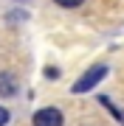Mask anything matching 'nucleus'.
I'll use <instances>...</instances> for the list:
<instances>
[{"instance_id":"20e7f679","label":"nucleus","mask_w":124,"mask_h":126,"mask_svg":"<svg viewBox=\"0 0 124 126\" xmlns=\"http://www.w3.org/2000/svg\"><path fill=\"white\" fill-rule=\"evenodd\" d=\"M56 6H62V9H76V6H82L85 0H54Z\"/></svg>"},{"instance_id":"f03ea898","label":"nucleus","mask_w":124,"mask_h":126,"mask_svg":"<svg viewBox=\"0 0 124 126\" xmlns=\"http://www.w3.org/2000/svg\"><path fill=\"white\" fill-rule=\"evenodd\" d=\"M34 126H62V112L56 107H42L34 112Z\"/></svg>"},{"instance_id":"f257e3e1","label":"nucleus","mask_w":124,"mask_h":126,"mask_svg":"<svg viewBox=\"0 0 124 126\" xmlns=\"http://www.w3.org/2000/svg\"><path fill=\"white\" fill-rule=\"evenodd\" d=\"M104 76H107V64H101V62H99V64H93V67H87L82 76L76 79V84L71 87V93H76V95H79V93H90V90H93V87H96Z\"/></svg>"},{"instance_id":"39448f33","label":"nucleus","mask_w":124,"mask_h":126,"mask_svg":"<svg viewBox=\"0 0 124 126\" xmlns=\"http://www.w3.org/2000/svg\"><path fill=\"white\" fill-rule=\"evenodd\" d=\"M9 118H11V112H9L6 107H0V126H6V123H9Z\"/></svg>"},{"instance_id":"7ed1b4c3","label":"nucleus","mask_w":124,"mask_h":126,"mask_svg":"<svg viewBox=\"0 0 124 126\" xmlns=\"http://www.w3.org/2000/svg\"><path fill=\"white\" fill-rule=\"evenodd\" d=\"M0 95H6V98L17 95V79L11 73H0Z\"/></svg>"}]
</instances>
